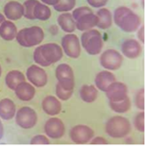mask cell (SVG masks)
I'll use <instances>...</instances> for the list:
<instances>
[{"instance_id":"obj_30","label":"cell","mask_w":148,"mask_h":146,"mask_svg":"<svg viewBox=\"0 0 148 146\" xmlns=\"http://www.w3.org/2000/svg\"><path fill=\"white\" fill-rule=\"evenodd\" d=\"M74 90H68L65 89L64 88H62L59 83H57L56 88H55V94L56 97L62 101H68L69 100L72 96H73Z\"/></svg>"},{"instance_id":"obj_20","label":"cell","mask_w":148,"mask_h":146,"mask_svg":"<svg viewBox=\"0 0 148 146\" xmlns=\"http://www.w3.org/2000/svg\"><path fill=\"white\" fill-rule=\"evenodd\" d=\"M16 105L12 99L3 98L0 100V118L5 121H10L15 117Z\"/></svg>"},{"instance_id":"obj_17","label":"cell","mask_w":148,"mask_h":146,"mask_svg":"<svg viewBox=\"0 0 148 146\" xmlns=\"http://www.w3.org/2000/svg\"><path fill=\"white\" fill-rule=\"evenodd\" d=\"M15 95L21 101L28 102L34 98L36 95V88L30 83L26 81L21 83L14 89Z\"/></svg>"},{"instance_id":"obj_7","label":"cell","mask_w":148,"mask_h":146,"mask_svg":"<svg viewBox=\"0 0 148 146\" xmlns=\"http://www.w3.org/2000/svg\"><path fill=\"white\" fill-rule=\"evenodd\" d=\"M37 113L29 106H22L15 114L16 124L23 129H31L37 123Z\"/></svg>"},{"instance_id":"obj_22","label":"cell","mask_w":148,"mask_h":146,"mask_svg":"<svg viewBox=\"0 0 148 146\" xmlns=\"http://www.w3.org/2000/svg\"><path fill=\"white\" fill-rule=\"evenodd\" d=\"M57 22L60 29L66 33H73L76 28H75V20H74L72 13L66 12H62L60 15H59L57 19Z\"/></svg>"},{"instance_id":"obj_27","label":"cell","mask_w":148,"mask_h":146,"mask_svg":"<svg viewBox=\"0 0 148 146\" xmlns=\"http://www.w3.org/2000/svg\"><path fill=\"white\" fill-rule=\"evenodd\" d=\"M109 106L112 109V111H114L116 113H125L130 110L131 102L128 96L126 98L121 100V101H118V102L109 101Z\"/></svg>"},{"instance_id":"obj_13","label":"cell","mask_w":148,"mask_h":146,"mask_svg":"<svg viewBox=\"0 0 148 146\" xmlns=\"http://www.w3.org/2000/svg\"><path fill=\"white\" fill-rule=\"evenodd\" d=\"M106 96L111 102H118L128 97V87L125 83L121 82L113 83L105 91Z\"/></svg>"},{"instance_id":"obj_33","label":"cell","mask_w":148,"mask_h":146,"mask_svg":"<svg viewBox=\"0 0 148 146\" xmlns=\"http://www.w3.org/2000/svg\"><path fill=\"white\" fill-rule=\"evenodd\" d=\"M92 10L87 6H81V7H78V8H75L73 10V12H72V16L74 18L75 20H76L79 17L83 16L86 13H89V12H91Z\"/></svg>"},{"instance_id":"obj_5","label":"cell","mask_w":148,"mask_h":146,"mask_svg":"<svg viewBox=\"0 0 148 146\" xmlns=\"http://www.w3.org/2000/svg\"><path fill=\"white\" fill-rule=\"evenodd\" d=\"M81 46L86 50L90 55L95 56L102 50L104 41L101 33L98 29H90L84 31L81 36Z\"/></svg>"},{"instance_id":"obj_4","label":"cell","mask_w":148,"mask_h":146,"mask_svg":"<svg viewBox=\"0 0 148 146\" xmlns=\"http://www.w3.org/2000/svg\"><path fill=\"white\" fill-rule=\"evenodd\" d=\"M16 41L20 45L25 48H30L41 44L45 39V33L42 28L32 26L18 31Z\"/></svg>"},{"instance_id":"obj_31","label":"cell","mask_w":148,"mask_h":146,"mask_svg":"<svg viewBox=\"0 0 148 146\" xmlns=\"http://www.w3.org/2000/svg\"><path fill=\"white\" fill-rule=\"evenodd\" d=\"M134 127L139 132L145 131V113L144 112L138 113L134 118Z\"/></svg>"},{"instance_id":"obj_6","label":"cell","mask_w":148,"mask_h":146,"mask_svg":"<svg viewBox=\"0 0 148 146\" xmlns=\"http://www.w3.org/2000/svg\"><path fill=\"white\" fill-rule=\"evenodd\" d=\"M99 62L106 70L115 71L121 68V66L123 65V56L116 50L108 49L102 52Z\"/></svg>"},{"instance_id":"obj_38","label":"cell","mask_w":148,"mask_h":146,"mask_svg":"<svg viewBox=\"0 0 148 146\" xmlns=\"http://www.w3.org/2000/svg\"><path fill=\"white\" fill-rule=\"evenodd\" d=\"M43 4L45 5H52L54 6L56 4H58V2L60 1V0H40Z\"/></svg>"},{"instance_id":"obj_23","label":"cell","mask_w":148,"mask_h":146,"mask_svg":"<svg viewBox=\"0 0 148 146\" xmlns=\"http://www.w3.org/2000/svg\"><path fill=\"white\" fill-rule=\"evenodd\" d=\"M96 15L98 17L97 27L99 29H107L113 24V14L107 8H100L98 10Z\"/></svg>"},{"instance_id":"obj_15","label":"cell","mask_w":148,"mask_h":146,"mask_svg":"<svg viewBox=\"0 0 148 146\" xmlns=\"http://www.w3.org/2000/svg\"><path fill=\"white\" fill-rule=\"evenodd\" d=\"M4 15L9 20H18L24 16L23 5L18 1H9L4 7Z\"/></svg>"},{"instance_id":"obj_18","label":"cell","mask_w":148,"mask_h":146,"mask_svg":"<svg viewBox=\"0 0 148 146\" xmlns=\"http://www.w3.org/2000/svg\"><path fill=\"white\" fill-rule=\"evenodd\" d=\"M98 24V17L93 12L79 17L75 20V28L80 31H87L94 29Z\"/></svg>"},{"instance_id":"obj_41","label":"cell","mask_w":148,"mask_h":146,"mask_svg":"<svg viewBox=\"0 0 148 146\" xmlns=\"http://www.w3.org/2000/svg\"><path fill=\"white\" fill-rule=\"evenodd\" d=\"M2 75V68H1V65H0V77Z\"/></svg>"},{"instance_id":"obj_34","label":"cell","mask_w":148,"mask_h":146,"mask_svg":"<svg viewBox=\"0 0 148 146\" xmlns=\"http://www.w3.org/2000/svg\"><path fill=\"white\" fill-rule=\"evenodd\" d=\"M30 144H50V139L44 135H37L31 138Z\"/></svg>"},{"instance_id":"obj_28","label":"cell","mask_w":148,"mask_h":146,"mask_svg":"<svg viewBox=\"0 0 148 146\" xmlns=\"http://www.w3.org/2000/svg\"><path fill=\"white\" fill-rule=\"evenodd\" d=\"M76 4V0H60L58 4H56L53 8L55 11L60 12H66L75 8Z\"/></svg>"},{"instance_id":"obj_32","label":"cell","mask_w":148,"mask_h":146,"mask_svg":"<svg viewBox=\"0 0 148 146\" xmlns=\"http://www.w3.org/2000/svg\"><path fill=\"white\" fill-rule=\"evenodd\" d=\"M135 104L137 108L143 111L145 108V90L144 89H140L138 90L135 96Z\"/></svg>"},{"instance_id":"obj_11","label":"cell","mask_w":148,"mask_h":146,"mask_svg":"<svg viewBox=\"0 0 148 146\" xmlns=\"http://www.w3.org/2000/svg\"><path fill=\"white\" fill-rule=\"evenodd\" d=\"M26 78L36 88H43L47 84L48 75L45 70L37 65H32L27 69Z\"/></svg>"},{"instance_id":"obj_35","label":"cell","mask_w":148,"mask_h":146,"mask_svg":"<svg viewBox=\"0 0 148 146\" xmlns=\"http://www.w3.org/2000/svg\"><path fill=\"white\" fill-rule=\"evenodd\" d=\"M87 2L93 8H102L107 4L108 0H87Z\"/></svg>"},{"instance_id":"obj_12","label":"cell","mask_w":148,"mask_h":146,"mask_svg":"<svg viewBox=\"0 0 148 146\" xmlns=\"http://www.w3.org/2000/svg\"><path fill=\"white\" fill-rule=\"evenodd\" d=\"M45 135L51 139H60L61 138L66 132V128L64 122L60 119L57 117H52L45 124L44 127Z\"/></svg>"},{"instance_id":"obj_29","label":"cell","mask_w":148,"mask_h":146,"mask_svg":"<svg viewBox=\"0 0 148 146\" xmlns=\"http://www.w3.org/2000/svg\"><path fill=\"white\" fill-rule=\"evenodd\" d=\"M38 3V0H26L23 3L24 17L28 20H36L34 17V8Z\"/></svg>"},{"instance_id":"obj_40","label":"cell","mask_w":148,"mask_h":146,"mask_svg":"<svg viewBox=\"0 0 148 146\" xmlns=\"http://www.w3.org/2000/svg\"><path fill=\"white\" fill-rule=\"evenodd\" d=\"M5 20V16L4 14H2L1 12H0V26H1V24Z\"/></svg>"},{"instance_id":"obj_14","label":"cell","mask_w":148,"mask_h":146,"mask_svg":"<svg viewBox=\"0 0 148 146\" xmlns=\"http://www.w3.org/2000/svg\"><path fill=\"white\" fill-rule=\"evenodd\" d=\"M123 55L128 59H138L142 52L141 43L136 39H127L121 46Z\"/></svg>"},{"instance_id":"obj_8","label":"cell","mask_w":148,"mask_h":146,"mask_svg":"<svg viewBox=\"0 0 148 146\" xmlns=\"http://www.w3.org/2000/svg\"><path fill=\"white\" fill-rule=\"evenodd\" d=\"M55 76L58 83L68 90H74L75 88V74L71 66L69 64H60L55 69Z\"/></svg>"},{"instance_id":"obj_9","label":"cell","mask_w":148,"mask_h":146,"mask_svg":"<svg viewBox=\"0 0 148 146\" xmlns=\"http://www.w3.org/2000/svg\"><path fill=\"white\" fill-rule=\"evenodd\" d=\"M61 48L65 54L71 59H78L82 51L79 37L73 33H69L63 36L61 39Z\"/></svg>"},{"instance_id":"obj_16","label":"cell","mask_w":148,"mask_h":146,"mask_svg":"<svg viewBox=\"0 0 148 146\" xmlns=\"http://www.w3.org/2000/svg\"><path fill=\"white\" fill-rule=\"evenodd\" d=\"M42 109L49 116L60 114L62 109L60 100L54 96H47L42 101Z\"/></svg>"},{"instance_id":"obj_26","label":"cell","mask_w":148,"mask_h":146,"mask_svg":"<svg viewBox=\"0 0 148 146\" xmlns=\"http://www.w3.org/2000/svg\"><path fill=\"white\" fill-rule=\"evenodd\" d=\"M51 16V11L47 5L38 1L34 8V17L36 20H47Z\"/></svg>"},{"instance_id":"obj_39","label":"cell","mask_w":148,"mask_h":146,"mask_svg":"<svg viewBox=\"0 0 148 146\" xmlns=\"http://www.w3.org/2000/svg\"><path fill=\"white\" fill-rule=\"evenodd\" d=\"M3 136H4V126L1 121V118H0V141H1Z\"/></svg>"},{"instance_id":"obj_21","label":"cell","mask_w":148,"mask_h":146,"mask_svg":"<svg viewBox=\"0 0 148 146\" xmlns=\"http://www.w3.org/2000/svg\"><path fill=\"white\" fill-rule=\"evenodd\" d=\"M17 33V27L12 20H5L0 26V36L5 41H12L15 39Z\"/></svg>"},{"instance_id":"obj_37","label":"cell","mask_w":148,"mask_h":146,"mask_svg":"<svg viewBox=\"0 0 148 146\" xmlns=\"http://www.w3.org/2000/svg\"><path fill=\"white\" fill-rule=\"evenodd\" d=\"M137 31H138V37L139 39L140 43H143L144 44V42H145V37H144V26H140Z\"/></svg>"},{"instance_id":"obj_36","label":"cell","mask_w":148,"mask_h":146,"mask_svg":"<svg viewBox=\"0 0 148 146\" xmlns=\"http://www.w3.org/2000/svg\"><path fill=\"white\" fill-rule=\"evenodd\" d=\"M91 144H107L108 142L107 140L102 136H96V137H93L90 141Z\"/></svg>"},{"instance_id":"obj_1","label":"cell","mask_w":148,"mask_h":146,"mask_svg":"<svg viewBox=\"0 0 148 146\" xmlns=\"http://www.w3.org/2000/svg\"><path fill=\"white\" fill-rule=\"evenodd\" d=\"M63 57L61 46L55 43H49L39 45L34 50L33 59L36 65L41 66H49L60 61Z\"/></svg>"},{"instance_id":"obj_3","label":"cell","mask_w":148,"mask_h":146,"mask_svg":"<svg viewBox=\"0 0 148 146\" xmlns=\"http://www.w3.org/2000/svg\"><path fill=\"white\" fill-rule=\"evenodd\" d=\"M105 130L107 136L110 137L120 139L129 136L131 131V125L127 118L121 115H115L106 121Z\"/></svg>"},{"instance_id":"obj_10","label":"cell","mask_w":148,"mask_h":146,"mask_svg":"<svg viewBox=\"0 0 148 146\" xmlns=\"http://www.w3.org/2000/svg\"><path fill=\"white\" fill-rule=\"evenodd\" d=\"M69 137L76 144H85L94 137V131L86 125H76L70 129Z\"/></svg>"},{"instance_id":"obj_24","label":"cell","mask_w":148,"mask_h":146,"mask_svg":"<svg viewBox=\"0 0 148 146\" xmlns=\"http://www.w3.org/2000/svg\"><path fill=\"white\" fill-rule=\"evenodd\" d=\"M24 81H26V76L19 70H12L8 72L5 78L6 86L12 90H14L15 88Z\"/></svg>"},{"instance_id":"obj_25","label":"cell","mask_w":148,"mask_h":146,"mask_svg":"<svg viewBox=\"0 0 148 146\" xmlns=\"http://www.w3.org/2000/svg\"><path fill=\"white\" fill-rule=\"evenodd\" d=\"M80 98L85 103H93L99 95V89L94 85H83L80 89Z\"/></svg>"},{"instance_id":"obj_19","label":"cell","mask_w":148,"mask_h":146,"mask_svg":"<svg viewBox=\"0 0 148 146\" xmlns=\"http://www.w3.org/2000/svg\"><path fill=\"white\" fill-rule=\"evenodd\" d=\"M115 81H116V77L112 72L108 70H104V71L99 72L96 75L95 86L100 91L105 92L107 89V88Z\"/></svg>"},{"instance_id":"obj_2","label":"cell","mask_w":148,"mask_h":146,"mask_svg":"<svg viewBox=\"0 0 148 146\" xmlns=\"http://www.w3.org/2000/svg\"><path fill=\"white\" fill-rule=\"evenodd\" d=\"M115 25L126 33L136 32L141 26V18L127 6H119L113 15Z\"/></svg>"}]
</instances>
